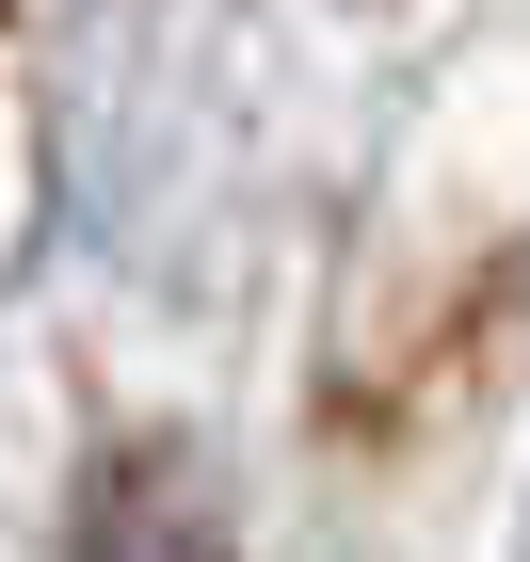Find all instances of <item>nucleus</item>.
Listing matches in <instances>:
<instances>
[{
    "instance_id": "f257e3e1",
    "label": "nucleus",
    "mask_w": 530,
    "mask_h": 562,
    "mask_svg": "<svg viewBox=\"0 0 530 562\" xmlns=\"http://www.w3.org/2000/svg\"><path fill=\"white\" fill-rule=\"evenodd\" d=\"M81 562H225V530H210V498H177V467H145V482L97 498Z\"/></svg>"
}]
</instances>
